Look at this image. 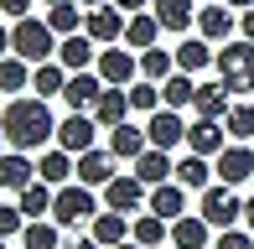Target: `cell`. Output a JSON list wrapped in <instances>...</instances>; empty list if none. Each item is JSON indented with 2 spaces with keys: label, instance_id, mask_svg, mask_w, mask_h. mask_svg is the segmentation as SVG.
Here are the masks:
<instances>
[{
  "label": "cell",
  "instance_id": "1",
  "mask_svg": "<svg viewBox=\"0 0 254 249\" xmlns=\"http://www.w3.org/2000/svg\"><path fill=\"white\" fill-rule=\"evenodd\" d=\"M0 130H5L10 151H42L47 140H57V120H52V109H47L42 94L5 99V109H0Z\"/></svg>",
  "mask_w": 254,
  "mask_h": 249
},
{
  "label": "cell",
  "instance_id": "2",
  "mask_svg": "<svg viewBox=\"0 0 254 249\" xmlns=\"http://www.w3.org/2000/svg\"><path fill=\"white\" fill-rule=\"evenodd\" d=\"M218 78H223V88L228 94H254V42L249 37H239V42H223L218 47Z\"/></svg>",
  "mask_w": 254,
  "mask_h": 249
},
{
  "label": "cell",
  "instance_id": "3",
  "mask_svg": "<svg viewBox=\"0 0 254 249\" xmlns=\"http://www.w3.org/2000/svg\"><path fill=\"white\" fill-rule=\"evenodd\" d=\"M57 31L47 26V21H37V16H21L16 26H10V52H16V58H26L31 67L37 62H52L57 58Z\"/></svg>",
  "mask_w": 254,
  "mask_h": 249
},
{
  "label": "cell",
  "instance_id": "4",
  "mask_svg": "<svg viewBox=\"0 0 254 249\" xmlns=\"http://www.w3.org/2000/svg\"><path fill=\"white\" fill-rule=\"evenodd\" d=\"M94 223L99 218V197H94V187L88 182H67V187H57V197H52V223L57 229H78V223Z\"/></svg>",
  "mask_w": 254,
  "mask_h": 249
},
{
  "label": "cell",
  "instance_id": "5",
  "mask_svg": "<svg viewBox=\"0 0 254 249\" xmlns=\"http://www.w3.org/2000/svg\"><path fill=\"white\" fill-rule=\"evenodd\" d=\"M197 213L213 223L218 234H223V229H239V223H244V197H239L228 182H213V187L202 192V208Z\"/></svg>",
  "mask_w": 254,
  "mask_h": 249
},
{
  "label": "cell",
  "instance_id": "6",
  "mask_svg": "<svg viewBox=\"0 0 254 249\" xmlns=\"http://www.w3.org/2000/svg\"><path fill=\"white\" fill-rule=\"evenodd\" d=\"M104 208L130 213V218H135V213H145V208H151V187H145L135 172H120L109 187H104Z\"/></svg>",
  "mask_w": 254,
  "mask_h": 249
},
{
  "label": "cell",
  "instance_id": "7",
  "mask_svg": "<svg viewBox=\"0 0 254 249\" xmlns=\"http://www.w3.org/2000/svg\"><path fill=\"white\" fill-rule=\"evenodd\" d=\"M99 78L104 83H114V88H130L135 78H140V52H130L125 42H114V47H99Z\"/></svg>",
  "mask_w": 254,
  "mask_h": 249
},
{
  "label": "cell",
  "instance_id": "8",
  "mask_svg": "<svg viewBox=\"0 0 254 249\" xmlns=\"http://www.w3.org/2000/svg\"><path fill=\"white\" fill-rule=\"evenodd\" d=\"M213 172H218V182H228V187L254 182V145L249 140H228L223 156H213Z\"/></svg>",
  "mask_w": 254,
  "mask_h": 249
},
{
  "label": "cell",
  "instance_id": "9",
  "mask_svg": "<svg viewBox=\"0 0 254 249\" xmlns=\"http://www.w3.org/2000/svg\"><path fill=\"white\" fill-rule=\"evenodd\" d=\"M94 140H99V120L94 115L67 109V120H57V145H63V151L83 156V151H94Z\"/></svg>",
  "mask_w": 254,
  "mask_h": 249
},
{
  "label": "cell",
  "instance_id": "10",
  "mask_svg": "<svg viewBox=\"0 0 254 249\" xmlns=\"http://www.w3.org/2000/svg\"><path fill=\"white\" fill-rule=\"evenodd\" d=\"M125 21H130V16L109 0V5H94V10L83 16V31L99 42V47H114V42H125Z\"/></svg>",
  "mask_w": 254,
  "mask_h": 249
},
{
  "label": "cell",
  "instance_id": "11",
  "mask_svg": "<svg viewBox=\"0 0 254 249\" xmlns=\"http://www.w3.org/2000/svg\"><path fill=\"white\" fill-rule=\"evenodd\" d=\"M114 177H120V156L109 151V145H94V151H83L78 156V182H88V187H109Z\"/></svg>",
  "mask_w": 254,
  "mask_h": 249
},
{
  "label": "cell",
  "instance_id": "12",
  "mask_svg": "<svg viewBox=\"0 0 254 249\" xmlns=\"http://www.w3.org/2000/svg\"><path fill=\"white\" fill-rule=\"evenodd\" d=\"M57 62H63L67 73H88V67L99 62V42L88 37V31H73V37L57 42Z\"/></svg>",
  "mask_w": 254,
  "mask_h": 249
},
{
  "label": "cell",
  "instance_id": "13",
  "mask_svg": "<svg viewBox=\"0 0 254 249\" xmlns=\"http://www.w3.org/2000/svg\"><path fill=\"white\" fill-rule=\"evenodd\" d=\"M145 135H151V145H161V151H171V145L187 140V120H182V109H166L161 104L151 120H145Z\"/></svg>",
  "mask_w": 254,
  "mask_h": 249
},
{
  "label": "cell",
  "instance_id": "14",
  "mask_svg": "<svg viewBox=\"0 0 254 249\" xmlns=\"http://www.w3.org/2000/svg\"><path fill=\"white\" fill-rule=\"evenodd\" d=\"M187 145H192L197 156H207V161H213V156H223V145H228V124L197 115V120L187 124Z\"/></svg>",
  "mask_w": 254,
  "mask_h": 249
},
{
  "label": "cell",
  "instance_id": "15",
  "mask_svg": "<svg viewBox=\"0 0 254 249\" xmlns=\"http://www.w3.org/2000/svg\"><path fill=\"white\" fill-rule=\"evenodd\" d=\"M37 182V156L31 151H5L0 156V192H21Z\"/></svg>",
  "mask_w": 254,
  "mask_h": 249
},
{
  "label": "cell",
  "instance_id": "16",
  "mask_svg": "<svg viewBox=\"0 0 254 249\" xmlns=\"http://www.w3.org/2000/svg\"><path fill=\"white\" fill-rule=\"evenodd\" d=\"M130 109H135V104H130V88H114V83H109V88L99 94V104L88 109V115L99 120V130H120V124L130 120Z\"/></svg>",
  "mask_w": 254,
  "mask_h": 249
},
{
  "label": "cell",
  "instance_id": "17",
  "mask_svg": "<svg viewBox=\"0 0 254 249\" xmlns=\"http://www.w3.org/2000/svg\"><path fill=\"white\" fill-rule=\"evenodd\" d=\"M104 88H109V83H104L99 73H67L63 99H67V109H83V115H88V109L99 104V94H104Z\"/></svg>",
  "mask_w": 254,
  "mask_h": 249
},
{
  "label": "cell",
  "instance_id": "18",
  "mask_svg": "<svg viewBox=\"0 0 254 249\" xmlns=\"http://www.w3.org/2000/svg\"><path fill=\"white\" fill-rule=\"evenodd\" d=\"M171 244L177 249H207L213 244V223H207L202 213H182V218L171 223Z\"/></svg>",
  "mask_w": 254,
  "mask_h": 249
},
{
  "label": "cell",
  "instance_id": "19",
  "mask_svg": "<svg viewBox=\"0 0 254 249\" xmlns=\"http://www.w3.org/2000/svg\"><path fill=\"white\" fill-rule=\"evenodd\" d=\"M73 172H78V156L63 151V145L37 156V177H42V182H52V187H67V182H73Z\"/></svg>",
  "mask_w": 254,
  "mask_h": 249
},
{
  "label": "cell",
  "instance_id": "20",
  "mask_svg": "<svg viewBox=\"0 0 254 249\" xmlns=\"http://www.w3.org/2000/svg\"><path fill=\"white\" fill-rule=\"evenodd\" d=\"M135 177H140L145 187H161V182H177V161H171V151H161V145H151V151L135 161Z\"/></svg>",
  "mask_w": 254,
  "mask_h": 249
},
{
  "label": "cell",
  "instance_id": "21",
  "mask_svg": "<svg viewBox=\"0 0 254 249\" xmlns=\"http://www.w3.org/2000/svg\"><path fill=\"white\" fill-rule=\"evenodd\" d=\"M88 234H94L104 249H114V244H125V239L135 234V218H130V213H114V208H109V213H99V218L88 223Z\"/></svg>",
  "mask_w": 254,
  "mask_h": 249
},
{
  "label": "cell",
  "instance_id": "22",
  "mask_svg": "<svg viewBox=\"0 0 254 249\" xmlns=\"http://www.w3.org/2000/svg\"><path fill=\"white\" fill-rule=\"evenodd\" d=\"M109 151L120 156V161H140V156L151 151V135H145V124H140V130H135V124L125 120L120 130H109Z\"/></svg>",
  "mask_w": 254,
  "mask_h": 249
},
{
  "label": "cell",
  "instance_id": "23",
  "mask_svg": "<svg viewBox=\"0 0 254 249\" xmlns=\"http://www.w3.org/2000/svg\"><path fill=\"white\" fill-rule=\"evenodd\" d=\"M161 21H156V10H135L130 21H125V47H135V52H145V47H156L161 42Z\"/></svg>",
  "mask_w": 254,
  "mask_h": 249
},
{
  "label": "cell",
  "instance_id": "24",
  "mask_svg": "<svg viewBox=\"0 0 254 249\" xmlns=\"http://www.w3.org/2000/svg\"><path fill=\"white\" fill-rule=\"evenodd\" d=\"M192 109H197L202 120H223L228 109H234V94L223 88V78H213V83H197V99H192Z\"/></svg>",
  "mask_w": 254,
  "mask_h": 249
},
{
  "label": "cell",
  "instance_id": "25",
  "mask_svg": "<svg viewBox=\"0 0 254 249\" xmlns=\"http://www.w3.org/2000/svg\"><path fill=\"white\" fill-rule=\"evenodd\" d=\"M151 10L166 31H192V21H197V0H151Z\"/></svg>",
  "mask_w": 254,
  "mask_h": 249
},
{
  "label": "cell",
  "instance_id": "26",
  "mask_svg": "<svg viewBox=\"0 0 254 249\" xmlns=\"http://www.w3.org/2000/svg\"><path fill=\"white\" fill-rule=\"evenodd\" d=\"M151 213H161L166 223H177L182 213H187V187H182V182H161V187H151Z\"/></svg>",
  "mask_w": 254,
  "mask_h": 249
},
{
  "label": "cell",
  "instance_id": "27",
  "mask_svg": "<svg viewBox=\"0 0 254 249\" xmlns=\"http://www.w3.org/2000/svg\"><path fill=\"white\" fill-rule=\"evenodd\" d=\"M197 31L207 42H228L234 37V5H202L197 10Z\"/></svg>",
  "mask_w": 254,
  "mask_h": 249
},
{
  "label": "cell",
  "instance_id": "28",
  "mask_svg": "<svg viewBox=\"0 0 254 249\" xmlns=\"http://www.w3.org/2000/svg\"><path fill=\"white\" fill-rule=\"evenodd\" d=\"M52 197H57V187L52 182H31V187H21L16 192V202H21V213H26V218H52Z\"/></svg>",
  "mask_w": 254,
  "mask_h": 249
},
{
  "label": "cell",
  "instance_id": "29",
  "mask_svg": "<svg viewBox=\"0 0 254 249\" xmlns=\"http://www.w3.org/2000/svg\"><path fill=\"white\" fill-rule=\"evenodd\" d=\"M213 58H218V52H213V42H207V37H187V42L177 47V73H192V78H197Z\"/></svg>",
  "mask_w": 254,
  "mask_h": 249
},
{
  "label": "cell",
  "instance_id": "30",
  "mask_svg": "<svg viewBox=\"0 0 254 249\" xmlns=\"http://www.w3.org/2000/svg\"><path fill=\"white\" fill-rule=\"evenodd\" d=\"M130 239H135V244H145V249H161V244L171 239V223L161 218V213L145 208V213H135V234H130Z\"/></svg>",
  "mask_w": 254,
  "mask_h": 249
},
{
  "label": "cell",
  "instance_id": "31",
  "mask_svg": "<svg viewBox=\"0 0 254 249\" xmlns=\"http://www.w3.org/2000/svg\"><path fill=\"white\" fill-rule=\"evenodd\" d=\"M177 182L187 187V192H207V187H213V161L192 151L187 161H177Z\"/></svg>",
  "mask_w": 254,
  "mask_h": 249
},
{
  "label": "cell",
  "instance_id": "32",
  "mask_svg": "<svg viewBox=\"0 0 254 249\" xmlns=\"http://www.w3.org/2000/svg\"><path fill=\"white\" fill-rule=\"evenodd\" d=\"M31 73H37V67H31L26 58H16V52H10V58H0V94L16 99L21 88H31Z\"/></svg>",
  "mask_w": 254,
  "mask_h": 249
},
{
  "label": "cell",
  "instance_id": "33",
  "mask_svg": "<svg viewBox=\"0 0 254 249\" xmlns=\"http://www.w3.org/2000/svg\"><path fill=\"white\" fill-rule=\"evenodd\" d=\"M21 249H63L57 223L52 218H26V229H21Z\"/></svg>",
  "mask_w": 254,
  "mask_h": 249
},
{
  "label": "cell",
  "instance_id": "34",
  "mask_svg": "<svg viewBox=\"0 0 254 249\" xmlns=\"http://www.w3.org/2000/svg\"><path fill=\"white\" fill-rule=\"evenodd\" d=\"M192 99H197V78L192 73H171L166 83H161V104L166 109H187Z\"/></svg>",
  "mask_w": 254,
  "mask_h": 249
},
{
  "label": "cell",
  "instance_id": "35",
  "mask_svg": "<svg viewBox=\"0 0 254 249\" xmlns=\"http://www.w3.org/2000/svg\"><path fill=\"white\" fill-rule=\"evenodd\" d=\"M171 73H177V52H166V47H145V52H140V78L166 83Z\"/></svg>",
  "mask_w": 254,
  "mask_h": 249
},
{
  "label": "cell",
  "instance_id": "36",
  "mask_svg": "<svg viewBox=\"0 0 254 249\" xmlns=\"http://www.w3.org/2000/svg\"><path fill=\"white\" fill-rule=\"evenodd\" d=\"M31 88H37V94L42 99H57V94H63V88H67V67L63 62H37V73H31Z\"/></svg>",
  "mask_w": 254,
  "mask_h": 249
},
{
  "label": "cell",
  "instance_id": "37",
  "mask_svg": "<svg viewBox=\"0 0 254 249\" xmlns=\"http://www.w3.org/2000/svg\"><path fill=\"white\" fill-rule=\"evenodd\" d=\"M47 26L57 31V37H73V31H83V5H78V0L47 5Z\"/></svg>",
  "mask_w": 254,
  "mask_h": 249
},
{
  "label": "cell",
  "instance_id": "38",
  "mask_svg": "<svg viewBox=\"0 0 254 249\" xmlns=\"http://www.w3.org/2000/svg\"><path fill=\"white\" fill-rule=\"evenodd\" d=\"M223 124H228V140H254V104H234Z\"/></svg>",
  "mask_w": 254,
  "mask_h": 249
},
{
  "label": "cell",
  "instance_id": "39",
  "mask_svg": "<svg viewBox=\"0 0 254 249\" xmlns=\"http://www.w3.org/2000/svg\"><path fill=\"white\" fill-rule=\"evenodd\" d=\"M130 104L140 109V115H156V109H161V83H151V78H135V83H130Z\"/></svg>",
  "mask_w": 254,
  "mask_h": 249
},
{
  "label": "cell",
  "instance_id": "40",
  "mask_svg": "<svg viewBox=\"0 0 254 249\" xmlns=\"http://www.w3.org/2000/svg\"><path fill=\"white\" fill-rule=\"evenodd\" d=\"M26 229V213H21V202H0V239H10V234Z\"/></svg>",
  "mask_w": 254,
  "mask_h": 249
},
{
  "label": "cell",
  "instance_id": "41",
  "mask_svg": "<svg viewBox=\"0 0 254 249\" xmlns=\"http://www.w3.org/2000/svg\"><path fill=\"white\" fill-rule=\"evenodd\" d=\"M213 249H254V234L249 229H223L213 239Z\"/></svg>",
  "mask_w": 254,
  "mask_h": 249
},
{
  "label": "cell",
  "instance_id": "42",
  "mask_svg": "<svg viewBox=\"0 0 254 249\" xmlns=\"http://www.w3.org/2000/svg\"><path fill=\"white\" fill-rule=\"evenodd\" d=\"M0 16H10V21L31 16V0H0Z\"/></svg>",
  "mask_w": 254,
  "mask_h": 249
},
{
  "label": "cell",
  "instance_id": "43",
  "mask_svg": "<svg viewBox=\"0 0 254 249\" xmlns=\"http://www.w3.org/2000/svg\"><path fill=\"white\" fill-rule=\"evenodd\" d=\"M63 249H104V244L94 239V234H78V239H73V244H63Z\"/></svg>",
  "mask_w": 254,
  "mask_h": 249
},
{
  "label": "cell",
  "instance_id": "44",
  "mask_svg": "<svg viewBox=\"0 0 254 249\" xmlns=\"http://www.w3.org/2000/svg\"><path fill=\"white\" fill-rule=\"evenodd\" d=\"M114 5H120L125 16H135V10H145V5H151V0H114Z\"/></svg>",
  "mask_w": 254,
  "mask_h": 249
},
{
  "label": "cell",
  "instance_id": "45",
  "mask_svg": "<svg viewBox=\"0 0 254 249\" xmlns=\"http://www.w3.org/2000/svg\"><path fill=\"white\" fill-rule=\"evenodd\" d=\"M244 229L254 234V192H249V197H244Z\"/></svg>",
  "mask_w": 254,
  "mask_h": 249
},
{
  "label": "cell",
  "instance_id": "46",
  "mask_svg": "<svg viewBox=\"0 0 254 249\" xmlns=\"http://www.w3.org/2000/svg\"><path fill=\"white\" fill-rule=\"evenodd\" d=\"M0 58H10V26H0Z\"/></svg>",
  "mask_w": 254,
  "mask_h": 249
},
{
  "label": "cell",
  "instance_id": "47",
  "mask_svg": "<svg viewBox=\"0 0 254 249\" xmlns=\"http://www.w3.org/2000/svg\"><path fill=\"white\" fill-rule=\"evenodd\" d=\"M244 37L254 42V10H244Z\"/></svg>",
  "mask_w": 254,
  "mask_h": 249
},
{
  "label": "cell",
  "instance_id": "48",
  "mask_svg": "<svg viewBox=\"0 0 254 249\" xmlns=\"http://www.w3.org/2000/svg\"><path fill=\"white\" fill-rule=\"evenodd\" d=\"M223 5H234V10H254V0H223Z\"/></svg>",
  "mask_w": 254,
  "mask_h": 249
},
{
  "label": "cell",
  "instance_id": "49",
  "mask_svg": "<svg viewBox=\"0 0 254 249\" xmlns=\"http://www.w3.org/2000/svg\"><path fill=\"white\" fill-rule=\"evenodd\" d=\"M114 249H145V244H135V239H125V244H114Z\"/></svg>",
  "mask_w": 254,
  "mask_h": 249
},
{
  "label": "cell",
  "instance_id": "50",
  "mask_svg": "<svg viewBox=\"0 0 254 249\" xmlns=\"http://www.w3.org/2000/svg\"><path fill=\"white\" fill-rule=\"evenodd\" d=\"M78 5H88V10H94V5H109V0H78Z\"/></svg>",
  "mask_w": 254,
  "mask_h": 249
},
{
  "label": "cell",
  "instance_id": "51",
  "mask_svg": "<svg viewBox=\"0 0 254 249\" xmlns=\"http://www.w3.org/2000/svg\"><path fill=\"white\" fill-rule=\"evenodd\" d=\"M5 151H10V140H5V130H0V156H5Z\"/></svg>",
  "mask_w": 254,
  "mask_h": 249
},
{
  "label": "cell",
  "instance_id": "52",
  "mask_svg": "<svg viewBox=\"0 0 254 249\" xmlns=\"http://www.w3.org/2000/svg\"><path fill=\"white\" fill-rule=\"evenodd\" d=\"M42 5H63V0H42Z\"/></svg>",
  "mask_w": 254,
  "mask_h": 249
},
{
  "label": "cell",
  "instance_id": "53",
  "mask_svg": "<svg viewBox=\"0 0 254 249\" xmlns=\"http://www.w3.org/2000/svg\"><path fill=\"white\" fill-rule=\"evenodd\" d=\"M197 5H213V0H197Z\"/></svg>",
  "mask_w": 254,
  "mask_h": 249
},
{
  "label": "cell",
  "instance_id": "54",
  "mask_svg": "<svg viewBox=\"0 0 254 249\" xmlns=\"http://www.w3.org/2000/svg\"><path fill=\"white\" fill-rule=\"evenodd\" d=\"M0 249H5V239H0Z\"/></svg>",
  "mask_w": 254,
  "mask_h": 249
},
{
  "label": "cell",
  "instance_id": "55",
  "mask_svg": "<svg viewBox=\"0 0 254 249\" xmlns=\"http://www.w3.org/2000/svg\"><path fill=\"white\" fill-rule=\"evenodd\" d=\"M171 249H177V244H171Z\"/></svg>",
  "mask_w": 254,
  "mask_h": 249
}]
</instances>
